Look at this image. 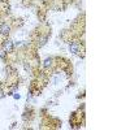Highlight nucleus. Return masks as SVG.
Here are the masks:
<instances>
[{
    "label": "nucleus",
    "mask_w": 130,
    "mask_h": 130,
    "mask_svg": "<svg viewBox=\"0 0 130 130\" xmlns=\"http://www.w3.org/2000/svg\"><path fill=\"white\" fill-rule=\"evenodd\" d=\"M79 48H81V44L78 42H72L70 46H69V50L72 53H78L79 52Z\"/></svg>",
    "instance_id": "1"
},
{
    "label": "nucleus",
    "mask_w": 130,
    "mask_h": 130,
    "mask_svg": "<svg viewBox=\"0 0 130 130\" xmlns=\"http://www.w3.org/2000/svg\"><path fill=\"white\" fill-rule=\"evenodd\" d=\"M9 31H10V27L8 24H5V22L0 24V32H2V35H8Z\"/></svg>",
    "instance_id": "2"
},
{
    "label": "nucleus",
    "mask_w": 130,
    "mask_h": 130,
    "mask_svg": "<svg viewBox=\"0 0 130 130\" xmlns=\"http://www.w3.org/2000/svg\"><path fill=\"white\" fill-rule=\"evenodd\" d=\"M3 50L5 52H12L13 51V43L10 42V40H5L3 43Z\"/></svg>",
    "instance_id": "3"
},
{
    "label": "nucleus",
    "mask_w": 130,
    "mask_h": 130,
    "mask_svg": "<svg viewBox=\"0 0 130 130\" xmlns=\"http://www.w3.org/2000/svg\"><path fill=\"white\" fill-rule=\"evenodd\" d=\"M51 65H52V59L51 57L50 59H46L44 62H43V67H44V68H48V67H51Z\"/></svg>",
    "instance_id": "4"
},
{
    "label": "nucleus",
    "mask_w": 130,
    "mask_h": 130,
    "mask_svg": "<svg viewBox=\"0 0 130 130\" xmlns=\"http://www.w3.org/2000/svg\"><path fill=\"white\" fill-rule=\"evenodd\" d=\"M46 42H47V37H44V38H42V39H40V43H39V47H42V46H44V44H46Z\"/></svg>",
    "instance_id": "5"
},
{
    "label": "nucleus",
    "mask_w": 130,
    "mask_h": 130,
    "mask_svg": "<svg viewBox=\"0 0 130 130\" xmlns=\"http://www.w3.org/2000/svg\"><path fill=\"white\" fill-rule=\"evenodd\" d=\"M4 56H5V55H4V52H3V51H0V57L4 59Z\"/></svg>",
    "instance_id": "6"
},
{
    "label": "nucleus",
    "mask_w": 130,
    "mask_h": 130,
    "mask_svg": "<svg viewBox=\"0 0 130 130\" xmlns=\"http://www.w3.org/2000/svg\"><path fill=\"white\" fill-rule=\"evenodd\" d=\"M3 96H4V95H3V92H2V91H0V98H3Z\"/></svg>",
    "instance_id": "7"
}]
</instances>
